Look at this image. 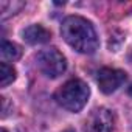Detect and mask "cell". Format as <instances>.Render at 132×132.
Wrapping results in <instances>:
<instances>
[{
	"label": "cell",
	"mask_w": 132,
	"mask_h": 132,
	"mask_svg": "<svg viewBox=\"0 0 132 132\" xmlns=\"http://www.w3.org/2000/svg\"><path fill=\"white\" fill-rule=\"evenodd\" d=\"M61 34L72 48L84 54L95 53L100 45L93 25L79 16H70L65 19L61 25Z\"/></svg>",
	"instance_id": "6da1fadb"
},
{
	"label": "cell",
	"mask_w": 132,
	"mask_h": 132,
	"mask_svg": "<svg viewBox=\"0 0 132 132\" xmlns=\"http://www.w3.org/2000/svg\"><path fill=\"white\" fill-rule=\"evenodd\" d=\"M16 79V69L8 62H0V86L6 87Z\"/></svg>",
	"instance_id": "ba28073f"
},
{
	"label": "cell",
	"mask_w": 132,
	"mask_h": 132,
	"mask_svg": "<svg viewBox=\"0 0 132 132\" xmlns=\"http://www.w3.org/2000/svg\"><path fill=\"white\" fill-rule=\"evenodd\" d=\"M36 64H37L39 70L48 78H57L67 69L65 56L57 48L40 50L36 56Z\"/></svg>",
	"instance_id": "3957f363"
},
{
	"label": "cell",
	"mask_w": 132,
	"mask_h": 132,
	"mask_svg": "<svg viewBox=\"0 0 132 132\" xmlns=\"http://www.w3.org/2000/svg\"><path fill=\"white\" fill-rule=\"evenodd\" d=\"M127 93H129V95H130V96H132V84H130V86H129V89H127Z\"/></svg>",
	"instance_id": "30bf717a"
},
{
	"label": "cell",
	"mask_w": 132,
	"mask_h": 132,
	"mask_svg": "<svg viewBox=\"0 0 132 132\" xmlns=\"http://www.w3.org/2000/svg\"><path fill=\"white\" fill-rule=\"evenodd\" d=\"M84 130L86 132H117L115 115L106 107L93 109L84 123Z\"/></svg>",
	"instance_id": "277c9868"
},
{
	"label": "cell",
	"mask_w": 132,
	"mask_h": 132,
	"mask_svg": "<svg viewBox=\"0 0 132 132\" xmlns=\"http://www.w3.org/2000/svg\"><path fill=\"white\" fill-rule=\"evenodd\" d=\"M124 81H126V73L123 70H118V69L104 67L96 75V82H98L100 90L103 93H112V92H115L118 87H121V84Z\"/></svg>",
	"instance_id": "5b68a950"
},
{
	"label": "cell",
	"mask_w": 132,
	"mask_h": 132,
	"mask_svg": "<svg viewBox=\"0 0 132 132\" xmlns=\"http://www.w3.org/2000/svg\"><path fill=\"white\" fill-rule=\"evenodd\" d=\"M23 6H25L23 2H14V0H13V2H11V0H3V2H0V13H2V19H6L11 14L19 13Z\"/></svg>",
	"instance_id": "9c48e42d"
},
{
	"label": "cell",
	"mask_w": 132,
	"mask_h": 132,
	"mask_svg": "<svg viewBox=\"0 0 132 132\" xmlns=\"http://www.w3.org/2000/svg\"><path fill=\"white\" fill-rule=\"evenodd\" d=\"M65 132H73V130H65Z\"/></svg>",
	"instance_id": "7c38bea8"
},
{
	"label": "cell",
	"mask_w": 132,
	"mask_h": 132,
	"mask_svg": "<svg viewBox=\"0 0 132 132\" xmlns=\"http://www.w3.org/2000/svg\"><path fill=\"white\" fill-rule=\"evenodd\" d=\"M23 39L31 44V45H37V44H45L51 39V33L42 27V25H30L22 31Z\"/></svg>",
	"instance_id": "8992f818"
},
{
	"label": "cell",
	"mask_w": 132,
	"mask_h": 132,
	"mask_svg": "<svg viewBox=\"0 0 132 132\" xmlns=\"http://www.w3.org/2000/svg\"><path fill=\"white\" fill-rule=\"evenodd\" d=\"M89 95L90 90L84 81L70 79L57 89V92L54 93V100L61 107L67 109L69 112H79L87 104Z\"/></svg>",
	"instance_id": "7a4b0ae2"
},
{
	"label": "cell",
	"mask_w": 132,
	"mask_h": 132,
	"mask_svg": "<svg viewBox=\"0 0 132 132\" xmlns=\"http://www.w3.org/2000/svg\"><path fill=\"white\" fill-rule=\"evenodd\" d=\"M2 56L5 59H10V61H16L22 56V48L17 45V44H13V42H8V40H3L2 42Z\"/></svg>",
	"instance_id": "52a82bcc"
},
{
	"label": "cell",
	"mask_w": 132,
	"mask_h": 132,
	"mask_svg": "<svg viewBox=\"0 0 132 132\" xmlns=\"http://www.w3.org/2000/svg\"><path fill=\"white\" fill-rule=\"evenodd\" d=\"M0 132H8V130H6V129H2V130H0Z\"/></svg>",
	"instance_id": "8fae6325"
}]
</instances>
